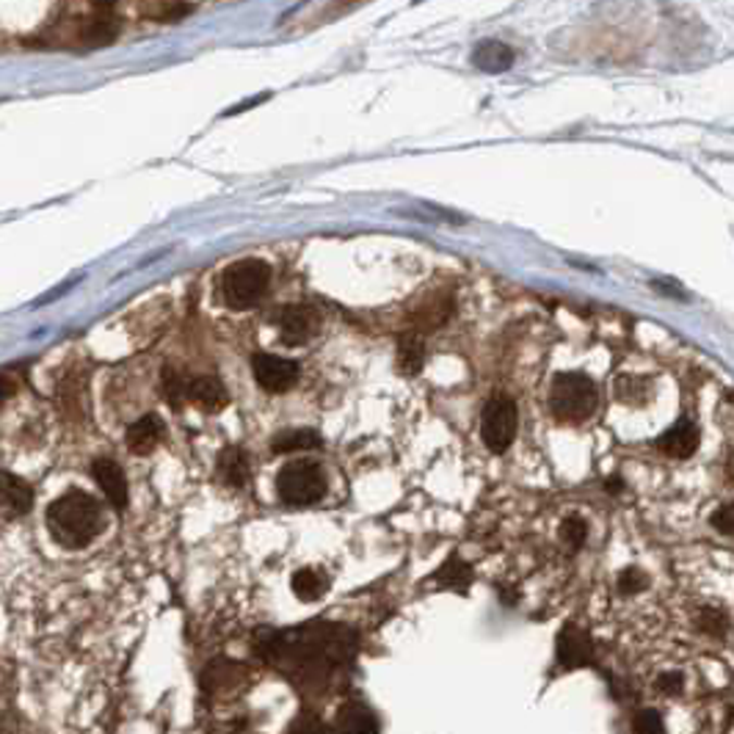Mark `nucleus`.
<instances>
[{"label": "nucleus", "mask_w": 734, "mask_h": 734, "mask_svg": "<svg viewBox=\"0 0 734 734\" xmlns=\"http://www.w3.org/2000/svg\"><path fill=\"white\" fill-rule=\"evenodd\" d=\"M615 393H619L621 400H627V403H644L646 395H649V382L646 378L624 376L615 382Z\"/></svg>", "instance_id": "23"}, {"label": "nucleus", "mask_w": 734, "mask_h": 734, "mask_svg": "<svg viewBox=\"0 0 734 734\" xmlns=\"http://www.w3.org/2000/svg\"><path fill=\"white\" fill-rule=\"evenodd\" d=\"M328 585H332V580H328V574L321 572V569H299L290 580L293 594H296L301 602H315V599H321L323 594L328 592Z\"/></svg>", "instance_id": "19"}, {"label": "nucleus", "mask_w": 734, "mask_h": 734, "mask_svg": "<svg viewBox=\"0 0 734 734\" xmlns=\"http://www.w3.org/2000/svg\"><path fill=\"white\" fill-rule=\"evenodd\" d=\"M599 403L597 384L583 373H561L549 389V409L561 423H583Z\"/></svg>", "instance_id": "3"}, {"label": "nucleus", "mask_w": 734, "mask_h": 734, "mask_svg": "<svg viewBox=\"0 0 734 734\" xmlns=\"http://www.w3.org/2000/svg\"><path fill=\"white\" fill-rule=\"evenodd\" d=\"M34 506V492L25 481L12 472L0 470V513L3 517H23Z\"/></svg>", "instance_id": "11"}, {"label": "nucleus", "mask_w": 734, "mask_h": 734, "mask_svg": "<svg viewBox=\"0 0 734 734\" xmlns=\"http://www.w3.org/2000/svg\"><path fill=\"white\" fill-rule=\"evenodd\" d=\"M696 624H699L701 633H707L710 638H723V635H726V630H729L726 615H723L721 610H712V608L699 610V615H696Z\"/></svg>", "instance_id": "24"}, {"label": "nucleus", "mask_w": 734, "mask_h": 734, "mask_svg": "<svg viewBox=\"0 0 734 734\" xmlns=\"http://www.w3.org/2000/svg\"><path fill=\"white\" fill-rule=\"evenodd\" d=\"M276 495L285 506H315L326 495V475L315 461H290L276 475Z\"/></svg>", "instance_id": "5"}, {"label": "nucleus", "mask_w": 734, "mask_h": 734, "mask_svg": "<svg viewBox=\"0 0 734 734\" xmlns=\"http://www.w3.org/2000/svg\"><path fill=\"white\" fill-rule=\"evenodd\" d=\"M285 734H328V729L318 716H312V712H301L299 718H293V723L287 726Z\"/></svg>", "instance_id": "28"}, {"label": "nucleus", "mask_w": 734, "mask_h": 734, "mask_svg": "<svg viewBox=\"0 0 734 734\" xmlns=\"http://www.w3.org/2000/svg\"><path fill=\"white\" fill-rule=\"evenodd\" d=\"M321 448V436L310 428H293V431H282V434L274 436V443H271V450L274 453H293V450H312Z\"/></svg>", "instance_id": "21"}, {"label": "nucleus", "mask_w": 734, "mask_h": 734, "mask_svg": "<svg viewBox=\"0 0 734 734\" xmlns=\"http://www.w3.org/2000/svg\"><path fill=\"white\" fill-rule=\"evenodd\" d=\"M450 312H453V293H448V290L434 293V296H428V299H425L423 307H418V310L412 312L414 332L420 335V332L439 328L445 321H448Z\"/></svg>", "instance_id": "15"}, {"label": "nucleus", "mask_w": 734, "mask_h": 734, "mask_svg": "<svg viewBox=\"0 0 734 734\" xmlns=\"http://www.w3.org/2000/svg\"><path fill=\"white\" fill-rule=\"evenodd\" d=\"M561 538L569 544V549H580L588 538V525L583 517H567L561 525Z\"/></svg>", "instance_id": "27"}, {"label": "nucleus", "mask_w": 734, "mask_h": 734, "mask_svg": "<svg viewBox=\"0 0 734 734\" xmlns=\"http://www.w3.org/2000/svg\"><path fill=\"white\" fill-rule=\"evenodd\" d=\"M378 718L364 701H346L337 710L335 734H378Z\"/></svg>", "instance_id": "13"}, {"label": "nucleus", "mask_w": 734, "mask_h": 734, "mask_svg": "<svg viewBox=\"0 0 734 734\" xmlns=\"http://www.w3.org/2000/svg\"><path fill=\"white\" fill-rule=\"evenodd\" d=\"M423 359H425L423 337H420L418 332H407L398 343V368L407 373V376H418L420 368H423Z\"/></svg>", "instance_id": "20"}, {"label": "nucleus", "mask_w": 734, "mask_h": 734, "mask_svg": "<svg viewBox=\"0 0 734 734\" xmlns=\"http://www.w3.org/2000/svg\"><path fill=\"white\" fill-rule=\"evenodd\" d=\"M619 585L624 594H638L646 585V577H644V572H638V569H627V572L621 574Z\"/></svg>", "instance_id": "31"}, {"label": "nucleus", "mask_w": 734, "mask_h": 734, "mask_svg": "<svg viewBox=\"0 0 734 734\" xmlns=\"http://www.w3.org/2000/svg\"><path fill=\"white\" fill-rule=\"evenodd\" d=\"M357 635L337 624H312L290 633H265L257 640V651L279 665L282 671L301 674L304 680H326L351 663Z\"/></svg>", "instance_id": "1"}, {"label": "nucleus", "mask_w": 734, "mask_h": 734, "mask_svg": "<svg viewBox=\"0 0 734 734\" xmlns=\"http://www.w3.org/2000/svg\"><path fill=\"white\" fill-rule=\"evenodd\" d=\"M0 398H3V387H0Z\"/></svg>", "instance_id": "33"}, {"label": "nucleus", "mask_w": 734, "mask_h": 734, "mask_svg": "<svg viewBox=\"0 0 734 734\" xmlns=\"http://www.w3.org/2000/svg\"><path fill=\"white\" fill-rule=\"evenodd\" d=\"M91 475H95L97 486L102 489V495L108 497V502L114 506V511H125L127 506V478L122 466L114 459H97L91 464Z\"/></svg>", "instance_id": "9"}, {"label": "nucleus", "mask_w": 734, "mask_h": 734, "mask_svg": "<svg viewBox=\"0 0 734 734\" xmlns=\"http://www.w3.org/2000/svg\"><path fill=\"white\" fill-rule=\"evenodd\" d=\"M116 34H120V25H116L114 17H95L91 20L89 30L84 34V39H89L91 45H108L114 42Z\"/></svg>", "instance_id": "22"}, {"label": "nucleus", "mask_w": 734, "mask_h": 734, "mask_svg": "<svg viewBox=\"0 0 734 734\" xmlns=\"http://www.w3.org/2000/svg\"><path fill=\"white\" fill-rule=\"evenodd\" d=\"M657 687H660L665 696H676V693H682V687H685V676H682L680 671H669V674H663L657 680Z\"/></svg>", "instance_id": "32"}, {"label": "nucleus", "mask_w": 734, "mask_h": 734, "mask_svg": "<svg viewBox=\"0 0 734 734\" xmlns=\"http://www.w3.org/2000/svg\"><path fill=\"white\" fill-rule=\"evenodd\" d=\"M436 577L443 580L445 585H453V588H461V585L470 583L472 572H470V567H466V563H461L459 556H453L448 563H445L443 569H439V574H436Z\"/></svg>", "instance_id": "26"}, {"label": "nucleus", "mask_w": 734, "mask_h": 734, "mask_svg": "<svg viewBox=\"0 0 734 734\" xmlns=\"http://www.w3.org/2000/svg\"><path fill=\"white\" fill-rule=\"evenodd\" d=\"M513 50L506 42H497V39H486L478 48L472 50V64L484 72H506L513 64Z\"/></svg>", "instance_id": "18"}, {"label": "nucleus", "mask_w": 734, "mask_h": 734, "mask_svg": "<svg viewBox=\"0 0 734 734\" xmlns=\"http://www.w3.org/2000/svg\"><path fill=\"white\" fill-rule=\"evenodd\" d=\"M712 527L723 536H734V502L729 506H721L716 513H712Z\"/></svg>", "instance_id": "30"}, {"label": "nucleus", "mask_w": 734, "mask_h": 734, "mask_svg": "<svg viewBox=\"0 0 734 734\" xmlns=\"http://www.w3.org/2000/svg\"><path fill=\"white\" fill-rule=\"evenodd\" d=\"M517 403L508 395H492L481 414V436L492 453H506L517 436Z\"/></svg>", "instance_id": "6"}, {"label": "nucleus", "mask_w": 734, "mask_h": 734, "mask_svg": "<svg viewBox=\"0 0 734 734\" xmlns=\"http://www.w3.org/2000/svg\"><path fill=\"white\" fill-rule=\"evenodd\" d=\"M215 472H219V481H222L224 486H229V489H246L251 478L249 456H246V450L229 445V448H224L222 456H219Z\"/></svg>", "instance_id": "16"}, {"label": "nucleus", "mask_w": 734, "mask_h": 734, "mask_svg": "<svg viewBox=\"0 0 734 734\" xmlns=\"http://www.w3.org/2000/svg\"><path fill=\"white\" fill-rule=\"evenodd\" d=\"M271 282V265L263 260H240L222 274V296L233 310H249L263 299Z\"/></svg>", "instance_id": "4"}, {"label": "nucleus", "mask_w": 734, "mask_h": 734, "mask_svg": "<svg viewBox=\"0 0 734 734\" xmlns=\"http://www.w3.org/2000/svg\"><path fill=\"white\" fill-rule=\"evenodd\" d=\"M558 660H561L563 669H577V665L592 660V640L574 624H567L563 633L558 635Z\"/></svg>", "instance_id": "17"}, {"label": "nucleus", "mask_w": 734, "mask_h": 734, "mask_svg": "<svg viewBox=\"0 0 734 734\" xmlns=\"http://www.w3.org/2000/svg\"><path fill=\"white\" fill-rule=\"evenodd\" d=\"M657 448H660V453L674 456V459H691V456L699 450V428H696V423L682 418L680 423L671 425V428L657 439Z\"/></svg>", "instance_id": "10"}, {"label": "nucleus", "mask_w": 734, "mask_h": 734, "mask_svg": "<svg viewBox=\"0 0 734 734\" xmlns=\"http://www.w3.org/2000/svg\"><path fill=\"white\" fill-rule=\"evenodd\" d=\"M251 373L265 393H287L299 382V364L276 353H257L251 359Z\"/></svg>", "instance_id": "7"}, {"label": "nucleus", "mask_w": 734, "mask_h": 734, "mask_svg": "<svg viewBox=\"0 0 734 734\" xmlns=\"http://www.w3.org/2000/svg\"><path fill=\"white\" fill-rule=\"evenodd\" d=\"M635 734H663V716L657 710H640L633 721Z\"/></svg>", "instance_id": "29"}, {"label": "nucleus", "mask_w": 734, "mask_h": 734, "mask_svg": "<svg viewBox=\"0 0 734 734\" xmlns=\"http://www.w3.org/2000/svg\"><path fill=\"white\" fill-rule=\"evenodd\" d=\"M48 531L64 549H86L102 531V506L84 489H70L48 508Z\"/></svg>", "instance_id": "2"}, {"label": "nucleus", "mask_w": 734, "mask_h": 734, "mask_svg": "<svg viewBox=\"0 0 734 734\" xmlns=\"http://www.w3.org/2000/svg\"><path fill=\"white\" fill-rule=\"evenodd\" d=\"M279 328H282V340H285L287 346H304V343H310L312 337L318 335V328H321V315H318L315 307L290 304L282 310Z\"/></svg>", "instance_id": "8"}, {"label": "nucleus", "mask_w": 734, "mask_h": 734, "mask_svg": "<svg viewBox=\"0 0 734 734\" xmlns=\"http://www.w3.org/2000/svg\"><path fill=\"white\" fill-rule=\"evenodd\" d=\"M163 395H166L169 407L179 409L183 400H188V382H183L177 371H166L163 373Z\"/></svg>", "instance_id": "25"}, {"label": "nucleus", "mask_w": 734, "mask_h": 734, "mask_svg": "<svg viewBox=\"0 0 734 734\" xmlns=\"http://www.w3.org/2000/svg\"><path fill=\"white\" fill-rule=\"evenodd\" d=\"M188 400L197 403L202 412H222L229 403V393L215 376H199L188 382Z\"/></svg>", "instance_id": "14"}, {"label": "nucleus", "mask_w": 734, "mask_h": 734, "mask_svg": "<svg viewBox=\"0 0 734 734\" xmlns=\"http://www.w3.org/2000/svg\"><path fill=\"white\" fill-rule=\"evenodd\" d=\"M163 434H166V425L158 414H144L141 420L127 428V450L133 456H150L152 450L161 445Z\"/></svg>", "instance_id": "12"}]
</instances>
